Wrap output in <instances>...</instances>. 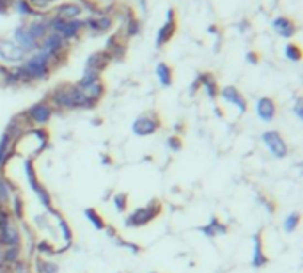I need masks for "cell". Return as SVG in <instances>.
Here are the masks:
<instances>
[{"label": "cell", "mask_w": 303, "mask_h": 273, "mask_svg": "<svg viewBox=\"0 0 303 273\" xmlns=\"http://www.w3.org/2000/svg\"><path fill=\"white\" fill-rule=\"evenodd\" d=\"M159 128H161V117L154 110H149V112L139 115L133 121V124H131V131L137 137H149V135H154L156 131H159Z\"/></svg>", "instance_id": "6"}, {"label": "cell", "mask_w": 303, "mask_h": 273, "mask_svg": "<svg viewBox=\"0 0 303 273\" xmlns=\"http://www.w3.org/2000/svg\"><path fill=\"white\" fill-rule=\"evenodd\" d=\"M247 61L250 64H259V53L257 52H248L247 53Z\"/></svg>", "instance_id": "46"}, {"label": "cell", "mask_w": 303, "mask_h": 273, "mask_svg": "<svg viewBox=\"0 0 303 273\" xmlns=\"http://www.w3.org/2000/svg\"><path fill=\"white\" fill-rule=\"evenodd\" d=\"M50 215H53L55 217V220H57V225H59V231H61V234H62V240H64V247L61 248V252H66L67 248L71 247L73 245V241H75V234H73V229H71V225H69V222L64 218V215H62L59 209H51L50 211Z\"/></svg>", "instance_id": "15"}, {"label": "cell", "mask_w": 303, "mask_h": 273, "mask_svg": "<svg viewBox=\"0 0 303 273\" xmlns=\"http://www.w3.org/2000/svg\"><path fill=\"white\" fill-rule=\"evenodd\" d=\"M207 31H209L211 34H218V27H216V25H211L209 29H207Z\"/></svg>", "instance_id": "49"}, {"label": "cell", "mask_w": 303, "mask_h": 273, "mask_svg": "<svg viewBox=\"0 0 303 273\" xmlns=\"http://www.w3.org/2000/svg\"><path fill=\"white\" fill-rule=\"evenodd\" d=\"M9 211H11V215H13V220L23 222V218H25V199H23V195H21L20 192H15V193H13Z\"/></svg>", "instance_id": "28"}, {"label": "cell", "mask_w": 303, "mask_h": 273, "mask_svg": "<svg viewBox=\"0 0 303 273\" xmlns=\"http://www.w3.org/2000/svg\"><path fill=\"white\" fill-rule=\"evenodd\" d=\"M140 34V21L137 16H133L131 20H128L124 23V36L126 37H133Z\"/></svg>", "instance_id": "38"}, {"label": "cell", "mask_w": 303, "mask_h": 273, "mask_svg": "<svg viewBox=\"0 0 303 273\" xmlns=\"http://www.w3.org/2000/svg\"><path fill=\"white\" fill-rule=\"evenodd\" d=\"M21 245V232L15 222L0 227V247H16Z\"/></svg>", "instance_id": "16"}, {"label": "cell", "mask_w": 303, "mask_h": 273, "mask_svg": "<svg viewBox=\"0 0 303 273\" xmlns=\"http://www.w3.org/2000/svg\"><path fill=\"white\" fill-rule=\"evenodd\" d=\"M156 77H158L159 83L163 87H170L172 82H174V71H172V67L167 62H158V66H156Z\"/></svg>", "instance_id": "31"}, {"label": "cell", "mask_w": 303, "mask_h": 273, "mask_svg": "<svg viewBox=\"0 0 303 273\" xmlns=\"http://www.w3.org/2000/svg\"><path fill=\"white\" fill-rule=\"evenodd\" d=\"M117 243L121 245V247H126L128 250H131L133 254H140L142 252V247H139V245H135V243L131 241H124V240H117Z\"/></svg>", "instance_id": "43"}, {"label": "cell", "mask_w": 303, "mask_h": 273, "mask_svg": "<svg viewBox=\"0 0 303 273\" xmlns=\"http://www.w3.org/2000/svg\"><path fill=\"white\" fill-rule=\"evenodd\" d=\"M167 147H169L172 153H177V151H181L183 147H185V142H183V139H181V135H170L169 139H167Z\"/></svg>", "instance_id": "41"}, {"label": "cell", "mask_w": 303, "mask_h": 273, "mask_svg": "<svg viewBox=\"0 0 303 273\" xmlns=\"http://www.w3.org/2000/svg\"><path fill=\"white\" fill-rule=\"evenodd\" d=\"M80 2H82V0H80Z\"/></svg>", "instance_id": "52"}, {"label": "cell", "mask_w": 303, "mask_h": 273, "mask_svg": "<svg viewBox=\"0 0 303 273\" xmlns=\"http://www.w3.org/2000/svg\"><path fill=\"white\" fill-rule=\"evenodd\" d=\"M16 9H18V13L23 16H34V18H41V16H45V13H39V11H36L34 7H32L27 0H16Z\"/></svg>", "instance_id": "33"}, {"label": "cell", "mask_w": 303, "mask_h": 273, "mask_svg": "<svg viewBox=\"0 0 303 273\" xmlns=\"http://www.w3.org/2000/svg\"><path fill=\"white\" fill-rule=\"evenodd\" d=\"M23 71H25L29 82H43L50 77L51 73L55 71V66H53V61H51V55L45 52H34V55H31L29 59L23 61L21 64Z\"/></svg>", "instance_id": "2"}, {"label": "cell", "mask_w": 303, "mask_h": 273, "mask_svg": "<svg viewBox=\"0 0 303 273\" xmlns=\"http://www.w3.org/2000/svg\"><path fill=\"white\" fill-rule=\"evenodd\" d=\"M113 27V18L112 15H99V16H89L83 20V31H89L91 34L98 36V34H105Z\"/></svg>", "instance_id": "11"}, {"label": "cell", "mask_w": 303, "mask_h": 273, "mask_svg": "<svg viewBox=\"0 0 303 273\" xmlns=\"http://www.w3.org/2000/svg\"><path fill=\"white\" fill-rule=\"evenodd\" d=\"M83 94L87 96L91 101H94V103L98 105L99 101L103 99V96H105V93H107V85H105V82L103 80H99V82L93 83V85H87V87L82 89Z\"/></svg>", "instance_id": "30"}, {"label": "cell", "mask_w": 303, "mask_h": 273, "mask_svg": "<svg viewBox=\"0 0 303 273\" xmlns=\"http://www.w3.org/2000/svg\"><path fill=\"white\" fill-rule=\"evenodd\" d=\"M13 144H15L13 137L4 131L2 137H0V176H4L5 167H7L11 158L15 156V153H13Z\"/></svg>", "instance_id": "20"}, {"label": "cell", "mask_w": 303, "mask_h": 273, "mask_svg": "<svg viewBox=\"0 0 303 273\" xmlns=\"http://www.w3.org/2000/svg\"><path fill=\"white\" fill-rule=\"evenodd\" d=\"M15 192H18V190H16V186L11 183L9 177L0 176V209H4V208L9 206Z\"/></svg>", "instance_id": "25"}, {"label": "cell", "mask_w": 303, "mask_h": 273, "mask_svg": "<svg viewBox=\"0 0 303 273\" xmlns=\"http://www.w3.org/2000/svg\"><path fill=\"white\" fill-rule=\"evenodd\" d=\"M99 80H103L101 75H98V73H94V71H87V69H85L83 75H82V78L77 82V85L80 89H83V87H87V85H93V83L99 82Z\"/></svg>", "instance_id": "35"}, {"label": "cell", "mask_w": 303, "mask_h": 273, "mask_svg": "<svg viewBox=\"0 0 303 273\" xmlns=\"http://www.w3.org/2000/svg\"><path fill=\"white\" fill-rule=\"evenodd\" d=\"M16 0H0V15H7Z\"/></svg>", "instance_id": "44"}, {"label": "cell", "mask_w": 303, "mask_h": 273, "mask_svg": "<svg viewBox=\"0 0 303 273\" xmlns=\"http://www.w3.org/2000/svg\"><path fill=\"white\" fill-rule=\"evenodd\" d=\"M126 39H128V37L124 36V32L121 34V31H117L115 34H112V36L107 39L105 52L110 55L112 61H123L124 57H126V50H128Z\"/></svg>", "instance_id": "10"}, {"label": "cell", "mask_w": 303, "mask_h": 273, "mask_svg": "<svg viewBox=\"0 0 303 273\" xmlns=\"http://www.w3.org/2000/svg\"><path fill=\"white\" fill-rule=\"evenodd\" d=\"M199 89H201V82H199V77H195V80H193V83H191V87H190V93L197 94Z\"/></svg>", "instance_id": "47"}, {"label": "cell", "mask_w": 303, "mask_h": 273, "mask_svg": "<svg viewBox=\"0 0 303 273\" xmlns=\"http://www.w3.org/2000/svg\"><path fill=\"white\" fill-rule=\"evenodd\" d=\"M27 2H29V4H31L36 11L43 13V11H48L50 7H53L55 4H59L61 0H27Z\"/></svg>", "instance_id": "40"}, {"label": "cell", "mask_w": 303, "mask_h": 273, "mask_svg": "<svg viewBox=\"0 0 303 273\" xmlns=\"http://www.w3.org/2000/svg\"><path fill=\"white\" fill-rule=\"evenodd\" d=\"M51 115H53V109H51L47 98L34 103L23 112V117L29 124V128H45L50 123Z\"/></svg>", "instance_id": "5"}, {"label": "cell", "mask_w": 303, "mask_h": 273, "mask_svg": "<svg viewBox=\"0 0 303 273\" xmlns=\"http://www.w3.org/2000/svg\"><path fill=\"white\" fill-rule=\"evenodd\" d=\"M261 140L262 144L266 145V149L270 151V155L278 158V160H282L286 156L289 155V145L287 142L284 140V137L278 133L277 129H268L264 133L261 135Z\"/></svg>", "instance_id": "7"}, {"label": "cell", "mask_w": 303, "mask_h": 273, "mask_svg": "<svg viewBox=\"0 0 303 273\" xmlns=\"http://www.w3.org/2000/svg\"><path fill=\"white\" fill-rule=\"evenodd\" d=\"M23 256V248L21 245H16V247H2L0 250V261L5 263L7 266H13L15 263H18Z\"/></svg>", "instance_id": "27"}, {"label": "cell", "mask_w": 303, "mask_h": 273, "mask_svg": "<svg viewBox=\"0 0 303 273\" xmlns=\"http://www.w3.org/2000/svg\"><path fill=\"white\" fill-rule=\"evenodd\" d=\"M0 67H2V66H0Z\"/></svg>", "instance_id": "53"}, {"label": "cell", "mask_w": 303, "mask_h": 273, "mask_svg": "<svg viewBox=\"0 0 303 273\" xmlns=\"http://www.w3.org/2000/svg\"><path fill=\"white\" fill-rule=\"evenodd\" d=\"M286 57L293 62L302 61V48H300L296 43H287V45H286Z\"/></svg>", "instance_id": "39"}, {"label": "cell", "mask_w": 303, "mask_h": 273, "mask_svg": "<svg viewBox=\"0 0 303 273\" xmlns=\"http://www.w3.org/2000/svg\"><path fill=\"white\" fill-rule=\"evenodd\" d=\"M294 113H296V117L303 119V107H302V98L296 99V105H294Z\"/></svg>", "instance_id": "45"}, {"label": "cell", "mask_w": 303, "mask_h": 273, "mask_svg": "<svg viewBox=\"0 0 303 273\" xmlns=\"http://www.w3.org/2000/svg\"><path fill=\"white\" fill-rule=\"evenodd\" d=\"M163 213V204L158 201V199H153L149 201L145 206L137 208L135 211H131L124 220V225L126 227H144L147 224H151L153 220L159 217Z\"/></svg>", "instance_id": "3"}, {"label": "cell", "mask_w": 303, "mask_h": 273, "mask_svg": "<svg viewBox=\"0 0 303 273\" xmlns=\"http://www.w3.org/2000/svg\"><path fill=\"white\" fill-rule=\"evenodd\" d=\"M254 243V256H252V266L254 268H262L268 264V256L264 252V243H262V232H257L252 238Z\"/></svg>", "instance_id": "22"}, {"label": "cell", "mask_w": 303, "mask_h": 273, "mask_svg": "<svg viewBox=\"0 0 303 273\" xmlns=\"http://www.w3.org/2000/svg\"><path fill=\"white\" fill-rule=\"evenodd\" d=\"M11 273H32V264L25 259H20L11 266Z\"/></svg>", "instance_id": "42"}, {"label": "cell", "mask_w": 303, "mask_h": 273, "mask_svg": "<svg viewBox=\"0 0 303 273\" xmlns=\"http://www.w3.org/2000/svg\"><path fill=\"white\" fill-rule=\"evenodd\" d=\"M110 62H112V59H110V55H108L105 50H101V52H94L87 57V61H85V69L101 75V73L108 67Z\"/></svg>", "instance_id": "18"}, {"label": "cell", "mask_w": 303, "mask_h": 273, "mask_svg": "<svg viewBox=\"0 0 303 273\" xmlns=\"http://www.w3.org/2000/svg\"><path fill=\"white\" fill-rule=\"evenodd\" d=\"M197 231L202 232V234L207 238H215V236H223V234H227V232H229V227H227L218 217H213L207 225L197 227Z\"/></svg>", "instance_id": "24"}, {"label": "cell", "mask_w": 303, "mask_h": 273, "mask_svg": "<svg viewBox=\"0 0 303 273\" xmlns=\"http://www.w3.org/2000/svg\"><path fill=\"white\" fill-rule=\"evenodd\" d=\"M83 31V20H71V21H66V25L64 29L61 31L59 36L64 39V41H75L80 37V32Z\"/></svg>", "instance_id": "26"}, {"label": "cell", "mask_w": 303, "mask_h": 273, "mask_svg": "<svg viewBox=\"0 0 303 273\" xmlns=\"http://www.w3.org/2000/svg\"><path fill=\"white\" fill-rule=\"evenodd\" d=\"M300 222H302V215H300L298 211L291 213V215H287V218L284 220V231L287 232V234H291V232L296 231V227L300 225Z\"/></svg>", "instance_id": "37"}, {"label": "cell", "mask_w": 303, "mask_h": 273, "mask_svg": "<svg viewBox=\"0 0 303 273\" xmlns=\"http://www.w3.org/2000/svg\"><path fill=\"white\" fill-rule=\"evenodd\" d=\"M199 77V82H201V87L206 91V94H207V98L211 99V101H215L218 96H220V85H218V80H216V77L213 75L211 71H206V73H199L197 75Z\"/></svg>", "instance_id": "19"}, {"label": "cell", "mask_w": 303, "mask_h": 273, "mask_svg": "<svg viewBox=\"0 0 303 273\" xmlns=\"http://www.w3.org/2000/svg\"><path fill=\"white\" fill-rule=\"evenodd\" d=\"M151 273H156V272H151Z\"/></svg>", "instance_id": "51"}, {"label": "cell", "mask_w": 303, "mask_h": 273, "mask_svg": "<svg viewBox=\"0 0 303 273\" xmlns=\"http://www.w3.org/2000/svg\"><path fill=\"white\" fill-rule=\"evenodd\" d=\"M48 103L51 105L53 110H91L96 109L98 105L83 94V91L78 87L77 83L71 82H61L59 85L51 89L47 96Z\"/></svg>", "instance_id": "1"}, {"label": "cell", "mask_w": 303, "mask_h": 273, "mask_svg": "<svg viewBox=\"0 0 303 273\" xmlns=\"http://www.w3.org/2000/svg\"><path fill=\"white\" fill-rule=\"evenodd\" d=\"M215 112H216V115H220V117H223V110H222V109H215Z\"/></svg>", "instance_id": "50"}, {"label": "cell", "mask_w": 303, "mask_h": 273, "mask_svg": "<svg viewBox=\"0 0 303 273\" xmlns=\"http://www.w3.org/2000/svg\"><path fill=\"white\" fill-rule=\"evenodd\" d=\"M101 161H103V165H112V158L107 155H101Z\"/></svg>", "instance_id": "48"}, {"label": "cell", "mask_w": 303, "mask_h": 273, "mask_svg": "<svg viewBox=\"0 0 303 273\" xmlns=\"http://www.w3.org/2000/svg\"><path fill=\"white\" fill-rule=\"evenodd\" d=\"M175 32H177L175 9L174 7H169V11H167V20H165V23L158 31V36H156V48H161V47H165L167 43L172 41V37L175 36Z\"/></svg>", "instance_id": "8"}, {"label": "cell", "mask_w": 303, "mask_h": 273, "mask_svg": "<svg viewBox=\"0 0 303 273\" xmlns=\"http://www.w3.org/2000/svg\"><path fill=\"white\" fill-rule=\"evenodd\" d=\"M255 112H257V117L261 119L262 123H273L278 112L277 101L273 98H270V96L259 98L255 103Z\"/></svg>", "instance_id": "14"}, {"label": "cell", "mask_w": 303, "mask_h": 273, "mask_svg": "<svg viewBox=\"0 0 303 273\" xmlns=\"http://www.w3.org/2000/svg\"><path fill=\"white\" fill-rule=\"evenodd\" d=\"M36 252L39 254V256H47V257H50V256H55V254H59L57 252V248L51 245L48 240H39V241L36 243Z\"/></svg>", "instance_id": "36"}, {"label": "cell", "mask_w": 303, "mask_h": 273, "mask_svg": "<svg viewBox=\"0 0 303 273\" xmlns=\"http://www.w3.org/2000/svg\"><path fill=\"white\" fill-rule=\"evenodd\" d=\"M83 215H85V218L93 224V227L96 229V231H105V227L108 225L107 220L101 217V213H99L96 208H85Z\"/></svg>", "instance_id": "32"}, {"label": "cell", "mask_w": 303, "mask_h": 273, "mask_svg": "<svg viewBox=\"0 0 303 273\" xmlns=\"http://www.w3.org/2000/svg\"><path fill=\"white\" fill-rule=\"evenodd\" d=\"M83 13V7L78 2H62L53 9V16L61 18L64 21L78 20V16Z\"/></svg>", "instance_id": "17"}, {"label": "cell", "mask_w": 303, "mask_h": 273, "mask_svg": "<svg viewBox=\"0 0 303 273\" xmlns=\"http://www.w3.org/2000/svg\"><path fill=\"white\" fill-rule=\"evenodd\" d=\"M128 201H129V197L126 192H117V193L112 197V204H113V208H115V211L117 213L126 211V209H128Z\"/></svg>", "instance_id": "34"}, {"label": "cell", "mask_w": 303, "mask_h": 273, "mask_svg": "<svg viewBox=\"0 0 303 273\" xmlns=\"http://www.w3.org/2000/svg\"><path fill=\"white\" fill-rule=\"evenodd\" d=\"M220 96L222 99L225 101V103L232 105V107H236L238 112L239 113H245L248 109V103H247V98L239 93V89L234 87V85H225L223 89H220Z\"/></svg>", "instance_id": "13"}, {"label": "cell", "mask_w": 303, "mask_h": 273, "mask_svg": "<svg viewBox=\"0 0 303 273\" xmlns=\"http://www.w3.org/2000/svg\"><path fill=\"white\" fill-rule=\"evenodd\" d=\"M32 268L36 270V273H59L61 272V266L57 261H51V259H45L41 256H37L34 259V264Z\"/></svg>", "instance_id": "29"}, {"label": "cell", "mask_w": 303, "mask_h": 273, "mask_svg": "<svg viewBox=\"0 0 303 273\" xmlns=\"http://www.w3.org/2000/svg\"><path fill=\"white\" fill-rule=\"evenodd\" d=\"M13 41H15L25 53H34V52H37V48H39V43L34 41L32 36L29 34L27 23H21V25L16 27L15 32H13Z\"/></svg>", "instance_id": "12"}, {"label": "cell", "mask_w": 303, "mask_h": 273, "mask_svg": "<svg viewBox=\"0 0 303 273\" xmlns=\"http://www.w3.org/2000/svg\"><path fill=\"white\" fill-rule=\"evenodd\" d=\"M23 174H25L27 183L31 186V190L34 192V195L37 197V201L41 202V206H45V209L50 213L51 209H53V201H51V195H50V192H48V188L43 185L41 181H39V177H37L36 165H34L32 160H25V163H23Z\"/></svg>", "instance_id": "4"}, {"label": "cell", "mask_w": 303, "mask_h": 273, "mask_svg": "<svg viewBox=\"0 0 303 273\" xmlns=\"http://www.w3.org/2000/svg\"><path fill=\"white\" fill-rule=\"evenodd\" d=\"M271 25L278 36L286 37V39H291V37L296 34V31H298V27H296L294 20H291V18H287V16H277V18L273 20Z\"/></svg>", "instance_id": "21"}, {"label": "cell", "mask_w": 303, "mask_h": 273, "mask_svg": "<svg viewBox=\"0 0 303 273\" xmlns=\"http://www.w3.org/2000/svg\"><path fill=\"white\" fill-rule=\"evenodd\" d=\"M27 53L16 45L13 39H2L0 37V59L7 64H20L25 61Z\"/></svg>", "instance_id": "9"}, {"label": "cell", "mask_w": 303, "mask_h": 273, "mask_svg": "<svg viewBox=\"0 0 303 273\" xmlns=\"http://www.w3.org/2000/svg\"><path fill=\"white\" fill-rule=\"evenodd\" d=\"M27 29H29V34L32 36V39L36 43H41L45 37L50 34V27H48V20L45 16H41L39 20H34L31 23H27Z\"/></svg>", "instance_id": "23"}]
</instances>
